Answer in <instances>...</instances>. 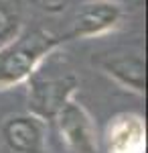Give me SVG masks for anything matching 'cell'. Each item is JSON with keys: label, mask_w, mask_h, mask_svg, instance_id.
<instances>
[{"label": "cell", "mask_w": 148, "mask_h": 153, "mask_svg": "<svg viewBox=\"0 0 148 153\" xmlns=\"http://www.w3.org/2000/svg\"><path fill=\"white\" fill-rule=\"evenodd\" d=\"M63 43L61 37H53L47 31H31L16 37L0 49V90L24 82L33 76L39 63Z\"/></svg>", "instance_id": "obj_1"}, {"label": "cell", "mask_w": 148, "mask_h": 153, "mask_svg": "<svg viewBox=\"0 0 148 153\" xmlns=\"http://www.w3.org/2000/svg\"><path fill=\"white\" fill-rule=\"evenodd\" d=\"M110 153H144V125L134 114H122L110 127Z\"/></svg>", "instance_id": "obj_7"}, {"label": "cell", "mask_w": 148, "mask_h": 153, "mask_svg": "<svg viewBox=\"0 0 148 153\" xmlns=\"http://www.w3.org/2000/svg\"><path fill=\"white\" fill-rule=\"evenodd\" d=\"M21 12L10 0H0V49L18 37Z\"/></svg>", "instance_id": "obj_8"}, {"label": "cell", "mask_w": 148, "mask_h": 153, "mask_svg": "<svg viewBox=\"0 0 148 153\" xmlns=\"http://www.w3.org/2000/svg\"><path fill=\"white\" fill-rule=\"evenodd\" d=\"M2 139L12 153L45 151V120L31 112L14 114L2 125Z\"/></svg>", "instance_id": "obj_6"}, {"label": "cell", "mask_w": 148, "mask_h": 153, "mask_svg": "<svg viewBox=\"0 0 148 153\" xmlns=\"http://www.w3.org/2000/svg\"><path fill=\"white\" fill-rule=\"evenodd\" d=\"M93 63L110 76L112 80L122 84L128 90L144 94L146 90V59L140 49H120L110 53H100L93 57Z\"/></svg>", "instance_id": "obj_3"}, {"label": "cell", "mask_w": 148, "mask_h": 153, "mask_svg": "<svg viewBox=\"0 0 148 153\" xmlns=\"http://www.w3.org/2000/svg\"><path fill=\"white\" fill-rule=\"evenodd\" d=\"M55 120L59 135L71 153H97L95 127L87 110L79 102L67 100L55 114Z\"/></svg>", "instance_id": "obj_2"}, {"label": "cell", "mask_w": 148, "mask_h": 153, "mask_svg": "<svg viewBox=\"0 0 148 153\" xmlns=\"http://www.w3.org/2000/svg\"><path fill=\"white\" fill-rule=\"evenodd\" d=\"M122 19V8L120 4L110 2V0H95V2H87L83 4L67 35H63V41H71V39H87V37H97L103 35L108 31H112L118 27Z\"/></svg>", "instance_id": "obj_5"}, {"label": "cell", "mask_w": 148, "mask_h": 153, "mask_svg": "<svg viewBox=\"0 0 148 153\" xmlns=\"http://www.w3.org/2000/svg\"><path fill=\"white\" fill-rule=\"evenodd\" d=\"M77 88L75 76H61V78H37L29 90V110L31 114L43 118H55L61 106L71 100V94Z\"/></svg>", "instance_id": "obj_4"}]
</instances>
